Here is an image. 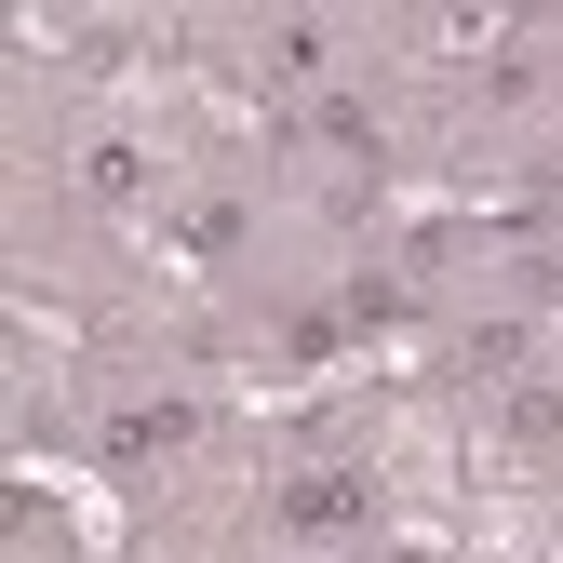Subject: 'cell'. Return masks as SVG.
<instances>
[{
  "label": "cell",
  "mask_w": 563,
  "mask_h": 563,
  "mask_svg": "<svg viewBox=\"0 0 563 563\" xmlns=\"http://www.w3.org/2000/svg\"><path fill=\"white\" fill-rule=\"evenodd\" d=\"M268 510H282V537H363L376 523V470H282Z\"/></svg>",
  "instance_id": "obj_1"
},
{
  "label": "cell",
  "mask_w": 563,
  "mask_h": 563,
  "mask_svg": "<svg viewBox=\"0 0 563 563\" xmlns=\"http://www.w3.org/2000/svg\"><path fill=\"white\" fill-rule=\"evenodd\" d=\"M497 456H563V376H510L497 389Z\"/></svg>",
  "instance_id": "obj_2"
}]
</instances>
